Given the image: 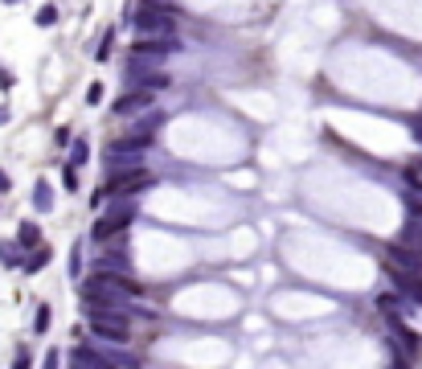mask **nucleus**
<instances>
[{"label":"nucleus","mask_w":422,"mask_h":369,"mask_svg":"<svg viewBox=\"0 0 422 369\" xmlns=\"http://www.w3.org/2000/svg\"><path fill=\"white\" fill-rule=\"evenodd\" d=\"M94 271H111V275H132V259L119 250V246H111V255H103L98 263H94Z\"/></svg>","instance_id":"12"},{"label":"nucleus","mask_w":422,"mask_h":369,"mask_svg":"<svg viewBox=\"0 0 422 369\" xmlns=\"http://www.w3.org/2000/svg\"><path fill=\"white\" fill-rule=\"evenodd\" d=\"M143 184H152V177H148L140 164H136V169H119V173L107 181V193L123 197V193H136V189H143Z\"/></svg>","instance_id":"9"},{"label":"nucleus","mask_w":422,"mask_h":369,"mask_svg":"<svg viewBox=\"0 0 422 369\" xmlns=\"http://www.w3.org/2000/svg\"><path fill=\"white\" fill-rule=\"evenodd\" d=\"M17 242H21V246H37V242H42V230H37L33 222H21V230H17Z\"/></svg>","instance_id":"15"},{"label":"nucleus","mask_w":422,"mask_h":369,"mask_svg":"<svg viewBox=\"0 0 422 369\" xmlns=\"http://www.w3.org/2000/svg\"><path fill=\"white\" fill-rule=\"evenodd\" d=\"M8 4H12V0H8Z\"/></svg>","instance_id":"27"},{"label":"nucleus","mask_w":422,"mask_h":369,"mask_svg":"<svg viewBox=\"0 0 422 369\" xmlns=\"http://www.w3.org/2000/svg\"><path fill=\"white\" fill-rule=\"evenodd\" d=\"M377 312H385L389 320H402V300L398 295H377Z\"/></svg>","instance_id":"14"},{"label":"nucleus","mask_w":422,"mask_h":369,"mask_svg":"<svg viewBox=\"0 0 422 369\" xmlns=\"http://www.w3.org/2000/svg\"><path fill=\"white\" fill-rule=\"evenodd\" d=\"M389 345L398 349V361H419V353H422L419 332L402 328V320H389Z\"/></svg>","instance_id":"8"},{"label":"nucleus","mask_w":422,"mask_h":369,"mask_svg":"<svg viewBox=\"0 0 422 369\" xmlns=\"http://www.w3.org/2000/svg\"><path fill=\"white\" fill-rule=\"evenodd\" d=\"M410 136H414V139L422 144V119H410Z\"/></svg>","instance_id":"24"},{"label":"nucleus","mask_w":422,"mask_h":369,"mask_svg":"<svg viewBox=\"0 0 422 369\" xmlns=\"http://www.w3.org/2000/svg\"><path fill=\"white\" fill-rule=\"evenodd\" d=\"M0 263H4V267H17V263H21V250H17L12 242H4V246H0Z\"/></svg>","instance_id":"17"},{"label":"nucleus","mask_w":422,"mask_h":369,"mask_svg":"<svg viewBox=\"0 0 422 369\" xmlns=\"http://www.w3.org/2000/svg\"><path fill=\"white\" fill-rule=\"evenodd\" d=\"M160 128H164V115L148 107V111H136V119L128 123V136L132 139H148V144H152V136H156Z\"/></svg>","instance_id":"10"},{"label":"nucleus","mask_w":422,"mask_h":369,"mask_svg":"<svg viewBox=\"0 0 422 369\" xmlns=\"http://www.w3.org/2000/svg\"><path fill=\"white\" fill-rule=\"evenodd\" d=\"M173 49V37H143L140 46L128 53V74H143V70H156L164 62V53Z\"/></svg>","instance_id":"5"},{"label":"nucleus","mask_w":422,"mask_h":369,"mask_svg":"<svg viewBox=\"0 0 422 369\" xmlns=\"http://www.w3.org/2000/svg\"><path fill=\"white\" fill-rule=\"evenodd\" d=\"M8 83H12V78H8V74H4V70H0V91H4V87H8Z\"/></svg>","instance_id":"25"},{"label":"nucleus","mask_w":422,"mask_h":369,"mask_svg":"<svg viewBox=\"0 0 422 369\" xmlns=\"http://www.w3.org/2000/svg\"><path fill=\"white\" fill-rule=\"evenodd\" d=\"M385 271H389L394 287H398L406 300L422 304V255L419 250H410V246H394V250H385Z\"/></svg>","instance_id":"2"},{"label":"nucleus","mask_w":422,"mask_h":369,"mask_svg":"<svg viewBox=\"0 0 422 369\" xmlns=\"http://www.w3.org/2000/svg\"><path fill=\"white\" fill-rule=\"evenodd\" d=\"M82 160H87V139H78L74 152H70V164H82Z\"/></svg>","instance_id":"23"},{"label":"nucleus","mask_w":422,"mask_h":369,"mask_svg":"<svg viewBox=\"0 0 422 369\" xmlns=\"http://www.w3.org/2000/svg\"><path fill=\"white\" fill-rule=\"evenodd\" d=\"M4 189H8V177H4V169H0V193H4Z\"/></svg>","instance_id":"26"},{"label":"nucleus","mask_w":422,"mask_h":369,"mask_svg":"<svg viewBox=\"0 0 422 369\" xmlns=\"http://www.w3.org/2000/svg\"><path fill=\"white\" fill-rule=\"evenodd\" d=\"M406 205H410L414 214H422V189H414V184L406 189Z\"/></svg>","instance_id":"21"},{"label":"nucleus","mask_w":422,"mask_h":369,"mask_svg":"<svg viewBox=\"0 0 422 369\" xmlns=\"http://www.w3.org/2000/svg\"><path fill=\"white\" fill-rule=\"evenodd\" d=\"M70 361H74V366H107V361H103L98 353H87V349H78V353H74Z\"/></svg>","instance_id":"18"},{"label":"nucleus","mask_w":422,"mask_h":369,"mask_svg":"<svg viewBox=\"0 0 422 369\" xmlns=\"http://www.w3.org/2000/svg\"><path fill=\"white\" fill-rule=\"evenodd\" d=\"M53 21H58V8H53V4H46V8H42V12H37V25H53Z\"/></svg>","instance_id":"22"},{"label":"nucleus","mask_w":422,"mask_h":369,"mask_svg":"<svg viewBox=\"0 0 422 369\" xmlns=\"http://www.w3.org/2000/svg\"><path fill=\"white\" fill-rule=\"evenodd\" d=\"M143 148H148V139H123V144H115L111 148V156H107V164H111V173H119V169H136L143 160Z\"/></svg>","instance_id":"7"},{"label":"nucleus","mask_w":422,"mask_h":369,"mask_svg":"<svg viewBox=\"0 0 422 369\" xmlns=\"http://www.w3.org/2000/svg\"><path fill=\"white\" fill-rule=\"evenodd\" d=\"M173 8L164 4V0H143L140 8H136V29H140L143 37H173Z\"/></svg>","instance_id":"3"},{"label":"nucleus","mask_w":422,"mask_h":369,"mask_svg":"<svg viewBox=\"0 0 422 369\" xmlns=\"http://www.w3.org/2000/svg\"><path fill=\"white\" fill-rule=\"evenodd\" d=\"M33 205H37V209H49V205H53V197H49V184H37V189H33Z\"/></svg>","instance_id":"19"},{"label":"nucleus","mask_w":422,"mask_h":369,"mask_svg":"<svg viewBox=\"0 0 422 369\" xmlns=\"http://www.w3.org/2000/svg\"><path fill=\"white\" fill-rule=\"evenodd\" d=\"M46 263H49V250H46V246H42V242H37V246H33V255L25 259V271H42Z\"/></svg>","instance_id":"16"},{"label":"nucleus","mask_w":422,"mask_h":369,"mask_svg":"<svg viewBox=\"0 0 422 369\" xmlns=\"http://www.w3.org/2000/svg\"><path fill=\"white\" fill-rule=\"evenodd\" d=\"M91 332L103 341H128L132 336V324L119 308H91Z\"/></svg>","instance_id":"6"},{"label":"nucleus","mask_w":422,"mask_h":369,"mask_svg":"<svg viewBox=\"0 0 422 369\" xmlns=\"http://www.w3.org/2000/svg\"><path fill=\"white\" fill-rule=\"evenodd\" d=\"M132 218H136V201H132V193H123V201H115L98 222H94L91 238L94 242H107V238H115V234H123L132 226Z\"/></svg>","instance_id":"4"},{"label":"nucleus","mask_w":422,"mask_h":369,"mask_svg":"<svg viewBox=\"0 0 422 369\" xmlns=\"http://www.w3.org/2000/svg\"><path fill=\"white\" fill-rule=\"evenodd\" d=\"M402 246H410V250L422 255V214H414V209H410V222L402 230Z\"/></svg>","instance_id":"13"},{"label":"nucleus","mask_w":422,"mask_h":369,"mask_svg":"<svg viewBox=\"0 0 422 369\" xmlns=\"http://www.w3.org/2000/svg\"><path fill=\"white\" fill-rule=\"evenodd\" d=\"M148 107H152V91H143V87L115 98V115H136V111H148Z\"/></svg>","instance_id":"11"},{"label":"nucleus","mask_w":422,"mask_h":369,"mask_svg":"<svg viewBox=\"0 0 422 369\" xmlns=\"http://www.w3.org/2000/svg\"><path fill=\"white\" fill-rule=\"evenodd\" d=\"M136 291H140V283H132V275H111V271H98L94 279L82 283V300L91 308H119V312H128Z\"/></svg>","instance_id":"1"},{"label":"nucleus","mask_w":422,"mask_h":369,"mask_svg":"<svg viewBox=\"0 0 422 369\" xmlns=\"http://www.w3.org/2000/svg\"><path fill=\"white\" fill-rule=\"evenodd\" d=\"M406 181L414 184V189H422V160H410V164H406Z\"/></svg>","instance_id":"20"}]
</instances>
